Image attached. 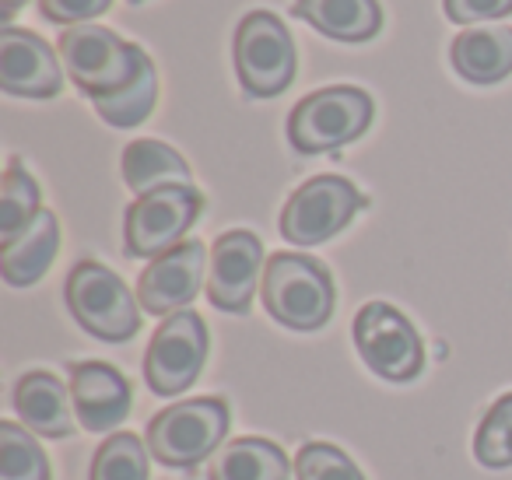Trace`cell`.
Here are the masks:
<instances>
[{"instance_id": "1", "label": "cell", "mask_w": 512, "mask_h": 480, "mask_svg": "<svg viewBox=\"0 0 512 480\" xmlns=\"http://www.w3.org/2000/svg\"><path fill=\"white\" fill-rule=\"evenodd\" d=\"M267 312L288 330H320L334 316V277L320 260L306 253H274L260 284Z\"/></svg>"}, {"instance_id": "2", "label": "cell", "mask_w": 512, "mask_h": 480, "mask_svg": "<svg viewBox=\"0 0 512 480\" xmlns=\"http://www.w3.org/2000/svg\"><path fill=\"white\" fill-rule=\"evenodd\" d=\"M64 71L71 74V81L78 85V92H85L92 102L109 99V95L123 92L127 85H134V78L141 74V67L148 64V53L141 46L120 39L106 25H74L60 36L57 43Z\"/></svg>"}, {"instance_id": "3", "label": "cell", "mask_w": 512, "mask_h": 480, "mask_svg": "<svg viewBox=\"0 0 512 480\" xmlns=\"http://www.w3.org/2000/svg\"><path fill=\"white\" fill-rule=\"evenodd\" d=\"M369 92L355 85H330L295 102L288 116V141L299 155H323L358 141L372 127Z\"/></svg>"}, {"instance_id": "4", "label": "cell", "mask_w": 512, "mask_h": 480, "mask_svg": "<svg viewBox=\"0 0 512 480\" xmlns=\"http://www.w3.org/2000/svg\"><path fill=\"white\" fill-rule=\"evenodd\" d=\"M232 410L221 396H200V400H179L151 417L148 449L158 463L172 470H190L225 442Z\"/></svg>"}, {"instance_id": "5", "label": "cell", "mask_w": 512, "mask_h": 480, "mask_svg": "<svg viewBox=\"0 0 512 480\" xmlns=\"http://www.w3.org/2000/svg\"><path fill=\"white\" fill-rule=\"evenodd\" d=\"M64 298L81 330L106 344H123L141 330V309H137L134 291L123 284L120 274L95 260L74 263L64 284Z\"/></svg>"}, {"instance_id": "6", "label": "cell", "mask_w": 512, "mask_h": 480, "mask_svg": "<svg viewBox=\"0 0 512 480\" xmlns=\"http://www.w3.org/2000/svg\"><path fill=\"white\" fill-rule=\"evenodd\" d=\"M235 74L249 99H274L295 81V43L271 11H249L235 29Z\"/></svg>"}, {"instance_id": "7", "label": "cell", "mask_w": 512, "mask_h": 480, "mask_svg": "<svg viewBox=\"0 0 512 480\" xmlns=\"http://www.w3.org/2000/svg\"><path fill=\"white\" fill-rule=\"evenodd\" d=\"M204 211V197L197 186H162L127 207L123 218V242L134 260H158L162 253L186 242L183 235L197 225Z\"/></svg>"}, {"instance_id": "8", "label": "cell", "mask_w": 512, "mask_h": 480, "mask_svg": "<svg viewBox=\"0 0 512 480\" xmlns=\"http://www.w3.org/2000/svg\"><path fill=\"white\" fill-rule=\"evenodd\" d=\"M369 200L344 176H313L281 207L278 228L292 246H320L351 225Z\"/></svg>"}, {"instance_id": "9", "label": "cell", "mask_w": 512, "mask_h": 480, "mask_svg": "<svg viewBox=\"0 0 512 480\" xmlns=\"http://www.w3.org/2000/svg\"><path fill=\"white\" fill-rule=\"evenodd\" d=\"M358 358L386 382H411L425 368V344L400 309L386 302H365L355 316Z\"/></svg>"}, {"instance_id": "10", "label": "cell", "mask_w": 512, "mask_h": 480, "mask_svg": "<svg viewBox=\"0 0 512 480\" xmlns=\"http://www.w3.org/2000/svg\"><path fill=\"white\" fill-rule=\"evenodd\" d=\"M207 361V326L193 309L162 319L144 354V379L151 393L179 396L197 382Z\"/></svg>"}, {"instance_id": "11", "label": "cell", "mask_w": 512, "mask_h": 480, "mask_svg": "<svg viewBox=\"0 0 512 480\" xmlns=\"http://www.w3.org/2000/svg\"><path fill=\"white\" fill-rule=\"evenodd\" d=\"M264 267V242L253 232L232 228V232L218 235L211 246V267H207V298L214 309L228 312V316L249 312Z\"/></svg>"}, {"instance_id": "12", "label": "cell", "mask_w": 512, "mask_h": 480, "mask_svg": "<svg viewBox=\"0 0 512 480\" xmlns=\"http://www.w3.org/2000/svg\"><path fill=\"white\" fill-rule=\"evenodd\" d=\"M204 270H207V249L204 242L186 239L176 249L162 253L141 270L137 281V302L148 316H176L183 312L193 298L204 288Z\"/></svg>"}, {"instance_id": "13", "label": "cell", "mask_w": 512, "mask_h": 480, "mask_svg": "<svg viewBox=\"0 0 512 480\" xmlns=\"http://www.w3.org/2000/svg\"><path fill=\"white\" fill-rule=\"evenodd\" d=\"M64 60L29 29H0V88L18 99H53L64 88Z\"/></svg>"}, {"instance_id": "14", "label": "cell", "mask_w": 512, "mask_h": 480, "mask_svg": "<svg viewBox=\"0 0 512 480\" xmlns=\"http://www.w3.org/2000/svg\"><path fill=\"white\" fill-rule=\"evenodd\" d=\"M71 400L85 431H113L130 414V382L106 361L71 365Z\"/></svg>"}, {"instance_id": "15", "label": "cell", "mask_w": 512, "mask_h": 480, "mask_svg": "<svg viewBox=\"0 0 512 480\" xmlns=\"http://www.w3.org/2000/svg\"><path fill=\"white\" fill-rule=\"evenodd\" d=\"M453 71L470 85H498L512 74V29L509 25H474L449 46Z\"/></svg>"}, {"instance_id": "16", "label": "cell", "mask_w": 512, "mask_h": 480, "mask_svg": "<svg viewBox=\"0 0 512 480\" xmlns=\"http://www.w3.org/2000/svg\"><path fill=\"white\" fill-rule=\"evenodd\" d=\"M15 414L36 435L67 438L74 435V400L53 372H29L15 386Z\"/></svg>"}, {"instance_id": "17", "label": "cell", "mask_w": 512, "mask_h": 480, "mask_svg": "<svg viewBox=\"0 0 512 480\" xmlns=\"http://www.w3.org/2000/svg\"><path fill=\"white\" fill-rule=\"evenodd\" d=\"M60 253V221L53 211H39V218L18 239L0 246V277L11 288H29L43 281L50 263Z\"/></svg>"}, {"instance_id": "18", "label": "cell", "mask_w": 512, "mask_h": 480, "mask_svg": "<svg viewBox=\"0 0 512 480\" xmlns=\"http://www.w3.org/2000/svg\"><path fill=\"white\" fill-rule=\"evenodd\" d=\"M292 11L337 43H369L383 29L379 0H295Z\"/></svg>"}, {"instance_id": "19", "label": "cell", "mask_w": 512, "mask_h": 480, "mask_svg": "<svg viewBox=\"0 0 512 480\" xmlns=\"http://www.w3.org/2000/svg\"><path fill=\"white\" fill-rule=\"evenodd\" d=\"M292 463L271 438H232L207 463V480H288Z\"/></svg>"}, {"instance_id": "20", "label": "cell", "mask_w": 512, "mask_h": 480, "mask_svg": "<svg viewBox=\"0 0 512 480\" xmlns=\"http://www.w3.org/2000/svg\"><path fill=\"white\" fill-rule=\"evenodd\" d=\"M123 183L144 197L151 190H162V186H190V165L179 155L176 148L162 141H151V137H141V141L127 144L123 148Z\"/></svg>"}, {"instance_id": "21", "label": "cell", "mask_w": 512, "mask_h": 480, "mask_svg": "<svg viewBox=\"0 0 512 480\" xmlns=\"http://www.w3.org/2000/svg\"><path fill=\"white\" fill-rule=\"evenodd\" d=\"M39 211V183L22 169L18 158H11L0 183V246L18 239L39 218Z\"/></svg>"}, {"instance_id": "22", "label": "cell", "mask_w": 512, "mask_h": 480, "mask_svg": "<svg viewBox=\"0 0 512 480\" xmlns=\"http://www.w3.org/2000/svg\"><path fill=\"white\" fill-rule=\"evenodd\" d=\"M0 480H53L46 452L15 421H0Z\"/></svg>"}, {"instance_id": "23", "label": "cell", "mask_w": 512, "mask_h": 480, "mask_svg": "<svg viewBox=\"0 0 512 480\" xmlns=\"http://www.w3.org/2000/svg\"><path fill=\"white\" fill-rule=\"evenodd\" d=\"M148 452L137 435L116 431L95 449L88 480H148Z\"/></svg>"}, {"instance_id": "24", "label": "cell", "mask_w": 512, "mask_h": 480, "mask_svg": "<svg viewBox=\"0 0 512 480\" xmlns=\"http://www.w3.org/2000/svg\"><path fill=\"white\" fill-rule=\"evenodd\" d=\"M155 99H158V74H155V64L148 60V64L141 67V74L134 78V85L109 95V99H99L95 102V113H99L109 127H137V123H144L151 116Z\"/></svg>"}, {"instance_id": "25", "label": "cell", "mask_w": 512, "mask_h": 480, "mask_svg": "<svg viewBox=\"0 0 512 480\" xmlns=\"http://www.w3.org/2000/svg\"><path fill=\"white\" fill-rule=\"evenodd\" d=\"M474 456L488 470H505L512 466V393L498 396L481 417L474 435Z\"/></svg>"}, {"instance_id": "26", "label": "cell", "mask_w": 512, "mask_h": 480, "mask_svg": "<svg viewBox=\"0 0 512 480\" xmlns=\"http://www.w3.org/2000/svg\"><path fill=\"white\" fill-rule=\"evenodd\" d=\"M295 480H365L355 459L330 442H306L295 452Z\"/></svg>"}, {"instance_id": "27", "label": "cell", "mask_w": 512, "mask_h": 480, "mask_svg": "<svg viewBox=\"0 0 512 480\" xmlns=\"http://www.w3.org/2000/svg\"><path fill=\"white\" fill-rule=\"evenodd\" d=\"M113 8V0H39L46 22L53 25H88L92 18L106 15Z\"/></svg>"}, {"instance_id": "28", "label": "cell", "mask_w": 512, "mask_h": 480, "mask_svg": "<svg viewBox=\"0 0 512 480\" xmlns=\"http://www.w3.org/2000/svg\"><path fill=\"white\" fill-rule=\"evenodd\" d=\"M442 11L456 25H477V22H495V18H509L512 0H442Z\"/></svg>"}, {"instance_id": "29", "label": "cell", "mask_w": 512, "mask_h": 480, "mask_svg": "<svg viewBox=\"0 0 512 480\" xmlns=\"http://www.w3.org/2000/svg\"><path fill=\"white\" fill-rule=\"evenodd\" d=\"M22 4H25V0H0V22L11 25V15H15Z\"/></svg>"}, {"instance_id": "30", "label": "cell", "mask_w": 512, "mask_h": 480, "mask_svg": "<svg viewBox=\"0 0 512 480\" xmlns=\"http://www.w3.org/2000/svg\"><path fill=\"white\" fill-rule=\"evenodd\" d=\"M130 4H141V0H130Z\"/></svg>"}]
</instances>
